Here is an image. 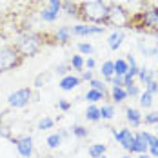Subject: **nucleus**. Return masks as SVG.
Segmentation results:
<instances>
[{"mask_svg":"<svg viewBox=\"0 0 158 158\" xmlns=\"http://www.w3.org/2000/svg\"><path fill=\"white\" fill-rule=\"evenodd\" d=\"M131 20H138L140 24L138 26H135V27H149V29H155L158 31V7H151V9H145L142 11L140 15L136 16H131Z\"/></svg>","mask_w":158,"mask_h":158,"instance_id":"5","label":"nucleus"},{"mask_svg":"<svg viewBox=\"0 0 158 158\" xmlns=\"http://www.w3.org/2000/svg\"><path fill=\"white\" fill-rule=\"evenodd\" d=\"M126 96H127V93L124 87H113V98H114V102H124Z\"/></svg>","mask_w":158,"mask_h":158,"instance_id":"23","label":"nucleus"},{"mask_svg":"<svg viewBox=\"0 0 158 158\" xmlns=\"http://www.w3.org/2000/svg\"><path fill=\"white\" fill-rule=\"evenodd\" d=\"M82 78L84 80H93V73H91V71H84V73H82Z\"/></svg>","mask_w":158,"mask_h":158,"instance_id":"41","label":"nucleus"},{"mask_svg":"<svg viewBox=\"0 0 158 158\" xmlns=\"http://www.w3.org/2000/svg\"><path fill=\"white\" fill-rule=\"evenodd\" d=\"M87 67H89V69H93V67H95V60H93V58H89V60H87Z\"/></svg>","mask_w":158,"mask_h":158,"instance_id":"42","label":"nucleus"},{"mask_svg":"<svg viewBox=\"0 0 158 158\" xmlns=\"http://www.w3.org/2000/svg\"><path fill=\"white\" fill-rule=\"evenodd\" d=\"M102 75H104L106 80H113V77H114V62H104Z\"/></svg>","mask_w":158,"mask_h":158,"instance_id":"17","label":"nucleus"},{"mask_svg":"<svg viewBox=\"0 0 158 158\" xmlns=\"http://www.w3.org/2000/svg\"><path fill=\"white\" fill-rule=\"evenodd\" d=\"M48 9H51L55 15L62 11V0H48Z\"/></svg>","mask_w":158,"mask_h":158,"instance_id":"25","label":"nucleus"},{"mask_svg":"<svg viewBox=\"0 0 158 158\" xmlns=\"http://www.w3.org/2000/svg\"><path fill=\"white\" fill-rule=\"evenodd\" d=\"M107 26L114 27H129L131 26V15L120 4H111L107 9Z\"/></svg>","mask_w":158,"mask_h":158,"instance_id":"4","label":"nucleus"},{"mask_svg":"<svg viewBox=\"0 0 158 158\" xmlns=\"http://www.w3.org/2000/svg\"><path fill=\"white\" fill-rule=\"evenodd\" d=\"M78 51L80 53H93V46L91 44H78Z\"/></svg>","mask_w":158,"mask_h":158,"instance_id":"36","label":"nucleus"},{"mask_svg":"<svg viewBox=\"0 0 158 158\" xmlns=\"http://www.w3.org/2000/svg\"><path fill=\"white\" fill-rule=\"evenodd\" d=\"M140 104H142V107H151V104H153V95L145 91V93L140 96Z\"/></svg>","mask_w":158,"mask_h":158,"instance_id":"29","label":"nucleus"},{"mask_svg":"<svg viewBox=\"0 0 158 158\" xmlns=\"http://www.w3.org/2000/svg\"><path fill=\"white\" fill-rule=\"evenodd\" d=\"M56 16H58V15H55L51 9H48V7H44V9L40 11V18H42L44 22H55V20H56Z\"/></svg>","mask_w":158,"mask_h":158,"instance_id":"22","label":"nucleus"},{"mask_svg":"<svg viewBox=\"0 0 158 158\" xmlns=\"http://www.w3.org/2000/svg\"><path fill=\"white\" fill-rule=\"evenodd\" d=\"M24 56L18 53L15 46H0V73L11 71L18 65H22Z\"/></svg>","mask_w":158,"mask_h":158,"instance_id":"3","label":"nucleus"},{"mask_svg":"<svg viewBox=\"0 0 158 158\" xmlns=\"http://www.w3.org/2000/svg\"><path fill=\"white\" fill-rule=\"evenodd\" d=\"M91 89L100 91V93L106 95V85H104V82H100V80H91Z\"/></svg>","mask_w":158,"mask_h":158,"instance_id":"34","label":"nucleus"},{"mask_svg":"<svg viewBox=\"0 0 158 158\" xmlns=\"http://www.w3.org/2000/svg\"><path fill=\"white\" fill-rule=\"evenodd\" d=\"M127 69H129V65H127L126 60H116V62H114V75L124 77L127 73Z\"/></svg>","mask_w":158,"mask_h":158,"instance_id":"20","label":"nucleus"},{"mask_svg":"<svg viewBox=\"0 0 158 158\" xmlns=\"http://www.w3.org/2000/svg\"><path fill=\"white\" fill-rule=\"evenodd\" d=\"M107 9L104 0H84L78 2V18L95 26H107Z\"/></svg>","mask_w":158,"mask_h":158,"instance_id":"1","label":"nucleus"},{"mask_svg":"<svg viewBox=\"0 0 158 158\" xmlns=\"http://www.w3.org/2000/svg\"><path fill=\"white\" fill-rule=\"evenodd\" d=\"M67 71H69V65H58V67H56V73H58V75H60V77H67Z\"/></svg>","mask_w":158,"mask_h":158,"instance_id":"39","label":"nucleus"},{"mask_svg":"<svg viewBox=\"0 0 158 158\" xmlns=\"http://www.w3.org/2000/svg\"><path fill=\"white\" fill-rule=\"evenodd\" d=\"M122 40H124V33L120 31V29H118V31H114L109 36V40H107L109 49H113V51H114V49H118L120 46H122Z\"/></svg>","mask_w":158,"mask_h":158,"instance_id":"13","label":"nucleus"},{"mask_svg":"<svg viewBox=\"0 0 158 158\" xmlns=\"http://www.w3.org/2000/svg\"><path fill=\"white\" fill-rule=\"evenodd\" d=\"M145 85H147V89H145V91H147V93H151V95L158 91V84L155 82V80H151V82H149V84H145Z\"/></svg>","mask_w":158,"mask_h":158,"instance_id":"35","label":"nucleus"},{"mask_svg":"<svg viewBox=\"0 0 158 158\" xmlns=\"http://www.w3.org/2000/svg\"><path fill=\"white\" fill-rule=\"evenodd\" d=\"M71 67L77 69V71H82V67H84V58H82L80 55H75V56L71 58Z\"/></svg>","mask_w":158,"mask_h":158,"instance_id":"27","label":"nucleus"},{"mask_svg":"<svg viewBox=\"0 0 158 158\" xmlns=\"http://www.w3.org/2000/svg\"><path fill=\"white\" fill-rule=\"evenodd\" d=\"M147 149H149V133H138V135H135V143H133L131 151L145 155Z\"/></svg>","mask_w":158,"mask_h":158,"instance_id":"11","label":"nucleus"},{"mask_svg":"<svg viewBox=\"0 0 158 158\" xmlns=\"http://www.w3.org/2000/svg\"><path fill=\"white\" fill-rule=\"evenodd\" d=\"M80 82H82V78L73 77V75H67V77H64V78L60 80V87H62L64 91H71V89H75L77 85H80Z\"/></svg>","mask_w":158,"mask_h":158,"instance_id":"12","label":"nucleus"},{"mask_svg":"<svg viewBox=\"0 0 158 158\" xmlns=\"http://www.w3.org/2000/svg\"><path fill=\"white\" fill-rule=\"evenodd\" d=\"M62 11L69 16H78V4H75L73 0H62Z\"/></svg>","mask_w":158,"mask_h":158,"instance_id":"14","label":"nucleus"},{"mask_svg":"<svg viewBox=\"0 0 158 158\" xmlns=\"http://www.w3.org/2000/svg\"><path fill=\"white\" fill-rule=\"evenodd\" d=\"M124 85H126V93H127V95H131V96H136V95H138V87H136L133 82H126Z\"/></svg>","mask_w":158,"mask_h":158,"instance_id":"33","label":"nucleus"},{"mask_svg":"<svg viewBox=\"0 0 158 158\" xmlns=\"http://www.w3.org/2000/svg\"><path fill=\"white\" fill-rule=\"evenodd\" d=\"M106 27L102 26H87V24H78L75 27H71V35H77V36H85V35H100L104 33Z\"/></svg>","mask_w":158,"mask_h":158,"instance_id":"7","label":"nucleus"},{"mask_svg":"<svg viewBox=\"0 0 158 158\" xmlns=\"http://www.w3.org/2000/svg\"><path fill=\"white\" fill-rule=\"evenodd\" d=\"M127 113V120L131 122V126H140V122H142V116H140V113L136 109H133V107H129V109L126 111Z\"/></svg>","mask_w":158,"mask_h":158,"instance_id":"16","label":"nucleus"},{"mask_svg":"<svg viewBox=\"0 0 158 158\" xmlns=\"http://www.w3.org/2000/svg\"><path fill=\"white\" fill-rule=\"evenodd\" d=\"M48 78H49V75H44V73H40V75L36 77V80H35V85H36V87H42V82H46Z\"/></svg>","mask_w":158,"mask_h":158,"instance_id":"37","label":"nucleus"},{"mask_svg":"<svg viewBox=\"0 0 158 158\" xmlns=\"http://www.w3.org/2000/svg\"><path fill=\"white\" fill-rule=\"evenodd\" d=\"M71 133H73L75 136H78V138H85V136H87V129H85V127H82V126L71 127Z\"/></svg>","mask_w":158,"mask_h":158,"instance_id":"28","label":"nucleus"},{"mask_svg":"<svg viewBox=\"0 0 158 158\" xmlns=\"http://www.w3.org/2000/svg\"><path fill=\"white\" fill-rule=\"evenodd\" d=\"M55 38H56L60 44H67L69 38H71V27H67V26L58 27V31H56V35H55Z\"/></svg>","mask_w":158,"mask_h":158,"instance_id":"15","label":"nucleus"},{"mask_svg":"<svg viewBox=\"0 0 158 158\" xmlns=\"http://www.w3.org/2000/svg\"><path fill=\"white\" fill-rule=\"evenodd\" d=\"M104 153H106V145L104 143H95V145L89 147V156L91 158H98V156H102Z\"/></svg>","mask_w":158,"mask_h":158,"instance_id":"19","label":"nucleus"},{"mask_svg":"<svg viewBox=\"0 0 158 158\" xmlns=\"http://www.w3.org/2000/svg\"><path fill=\"white\" fill-rule=\"evenodd\" d=\"M31 98H33L31 89L29 87H22V89H18V91H15V93H11L7 96V104L11 107H26L31 102Z\"/></svg>","mask_w":158,"mask_h":158,"instance_id":"6","label":"nucleus"},{"mask_svg":"<svg viewBox=\"0 0 158 158\" xmlns=\"http://www.w3.org/2000/svg\"><path fill=\"white\" fill-rule=\"evenodd\" d=\"M138 49L145 56H153L158 53V42L155 38H140L138 40Z\"/></svg>","mask_w":158,"mask_h":158,"instance_id":"9","label":"nucleus"},{"mask_svg":"<svg viewBox=\"0 0 158 158\" xmlns=\"http://www.w3.org/2000/svg\"><path fill=\"white\" fill-rule=\"evenodd\" d=\"M142 158H147V156H145V155H142Z\"/></svg>","mask_w":158,"mask_h":158,"instance_id":"45","label":"nucleus"},{"mask_svg":"<svg viewBox=\"0 0 158 158\" xmlns=\"http://www.w3.org/2000/svg\"><path fill=\"white\" fill-rule=\"evenodd\" d=\"M44 36L40 33H33V31H26L20 33L15 40V46L18 49V53L26 58V56H35L36 53H40V49L44 46Z\"/></svg>","mask_w":158,"mask_h":158,"instance_id":"2","label":"nucleus"},{"mask_svg":"<svg viewBox=\"0 0 158 158\" xmlns=\"http://www.w3.org/2000/svg\"><path fill=\"white\" fill-rule=\"evenodd\" d=\"M58 107H60L62 111H67V109H69V102H65V100H60V102H58Z\"/></svg>","mask_w":158,"mask_h":158,"instance_id":"40","label":"nucleus"},{"mask_svg":"<svg viewBox=\"0 0 158 158\" xmlns=\"http://www.w3.org/2000/svg\"><path fill=\"white\" fill-rule=\"evenodd\" d=\"M145 124H158V114L156 113H151L145 116Z\"/></svg>","mask_w":158,"mask_h":158,"instance_id":"38","label":"nucleus"},{"mask_svg":"<svg viewBox=\"0 0 158 158\" xmlns=\"http://www.w3.org/2000/svg\"><path fill=\"white\" fill-rule=\"evenodd\" d=\"M20 2H24V4H35V2H38V0H20Z\"/></svg>","mask_w":158,"mask_h":158,"instance_id":"43","label":"nucleus"},{"mask_svg":"<svg viewBox=\"0 0 158 158\" xmlns=\"http://www.w3.org/2000/svg\"><path fill=\"white\" fill-rule=\"evenodd\" d=\"M85 118L87 120H91V122H98L102 116H100V109L96 107V106H89L87 111H85Z\"/></svg>","mask_w":158,"mask_h":158,"instance_id":"18","label":"nucleus"},{"mask_svg":"<svg viewBox=\"0 0 158 158\" xmlns=\"http://www.w3.org/2000/svg\"><path fill=\"white\" fill-rule=\"evenodd\" d=\"M149 149L153 153V156H158V138L149 135Z\"/></svg>","mask_w":158,"mask_h":158,"instance_id":"31","label":"nucleus"},{"mask_svg":"<svg viewBox=\"0 0 158 158\" xmlns=\"http://www.w3.org/2000/svg\"><path fill=\"white\" fill-rule=\"evenodd\" d=\"M138 75H140V80H142L143 84H149L151 80L155 78V73H153V69H145V67L138 71Z\"/></svg>","mask_w":158,"mask_h":158,"instance_id":"21","label":"nucleus"},{"mask_svg":"<svg viewBox=\"0 0 158 158\" xmlns=\"http://www.w3.org/2000/svg\"><path fill=\"white\" fill-rule=\"evenodd\" d=\"M113 114H114V109H113V106H104L102 109H100V116L102 118H113Z\"/></svg>","mask_w":158,"mask_h":158,"instance_id":"30","label":"nucleus"},{"mask_svg":"<svg viewBox=\"0 0 158 158\" xmlns=\"http://www.w3.org/2000/svg\"><path fill=\"white\" fill-rule=\"evenodd\" d=\"M98 158H106V156H104V155H102V156H98Z\"/></svg>","mask_w":158,"mask_h":158,"instance_id":"44","label":"nucleus"},{"mask_svg":"<svg viewBox=\"0 0 158 158\" xmlns=\"http://www.w3.org/2000/svg\"><path fill=\"white\" fill-rule=\"evenodd\" d=\"M53 124H55V122H53L51 118H42V120L38 122V129H40V131H46V129H51V127H53Z\"/></svg>","mask_w":158,"mask_h":158,"instance_id":"32","label":"nucleus"},{"mask_svg":"<svg viewBox=\"0 0 158 158\" xmlns=\"http://www.w3.org/2000/svg\"><path fill=\"white\" fill-rule=\"evenodd\" d=\"M156 60H158V53H156Z\"/></svg>","mask_w":158,"mask_h":158,"instance_id":"46","label":"nucleus"},{"mask_svg":"<svg viewBox=\"0 0 158 158\" xmlns=\"http://www.w3.org/2000/svg\"><path fill=\"white\" fill-rule=\"evenodd\" d=\"M15 143H16L18 153L24 158H29L33 155V138L31 136H20V138L15 140Z\"/></svg>","mask_w":158,"mask_h":158,"instance_id":"8","label":"nucleus"},{"mask_svg":"<svg viewBox=\"0 0 158 158\" xmlns=\"http://www.w3.org/2000/svg\"><path fill=\"white\" fill-rule=\"evenodd\" d=\"M102 98H104V93L95 91V89H89V91L85 93V100H89V102H98V100H102Z\"/></svg>","mask_w":158,"mask_h":158,"instance_id":"24","label":"nucleus"},{"mask_svg":"<svg viewBox=\"0 0 158 158\" xmlns=\"http://www.w3.org/2000/svg\"><path fill=\"white\" fill-rule=\"evenodd\" d=\"M113 136L118 140V142L122 143L124 147H126L127 151H131L133 149V143H135V135L129 131V129H122V131H113Z\"/></svg>","mask_w":158,"mask_h":158,"instance_id":"10","label":"nucleus"},{"mask_svg":"<svg viewBox=\"0 0 158 158\" xmlns=\"http://www.w3.org/2000/svg\"><path fill=\"white\" fill-rule=\"evenodd\" d=\"M60 143H62V136H60V135H51L48 138V145L51 149H56Z\"/></svg>","mask_w":158,"mask_h":158,"instance_id":"26","label":"nucleus"}]
</instances>
